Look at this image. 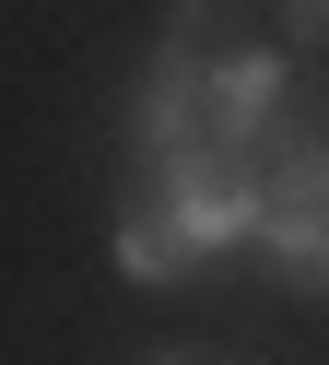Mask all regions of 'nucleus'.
I'll use <instances>...</instances> for the list:
<instances>
[{"mask_svg": "<svg viewBox=\"0 0 329 365\" xmlns=\"http://www.w3.org/2000/svg\"><path fill=\"white\" fill-rule=\"evenodd\" d=\"M258 259L294 294H329V130H294L258 165Z\"/></svg>", "mask_w": 329, "mask_h": 365, "instance_id": "1", "label": "nucleus"}, {"mask_svg": "<svg viewBox=\"0 0 329 365\" xmlns=\"http://www.w3.org/2000/svg\"><path fill=\"white\" fill-rule=\"evenodd\" d=\"M282 36L294 48H329V0H282Z\"/></svg>", "mask_w": 329, "mask_h": 365, "instance_id": "2", "label": "nucleus"}, {"mask_svg": "<svg viewBox=\"0 0 329 365\" xmlns=\"http://www.w3.org/2000/svg\"><path fill=\"white\" fill-rule=\"evenodd\" d=\"M153 365H224V354H153Z\"/></svg>", "mask_w": 329, "mask_h": 365, "instance_id": "3", "label": "nucleus"}]
</instances>
